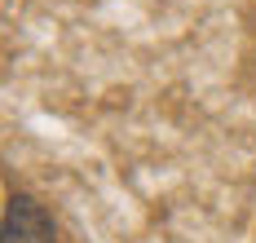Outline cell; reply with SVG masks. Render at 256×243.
I'll return each mask as SVG.
<instances>
[{
  "label": "cell",
  "instance_id": "cell-1",
  "mask_svg": "<svg viewBox=\"0 0 256 243\" xmlns=\"http://www.w3.org/2000/svg\"><path fill=\"white\" fill-rule=\"evenodd\" d=\"M0 243H58L53 212L31 194V190H9V199H4V226H0Z\"/></svg>",
  "mask_w": 256,
  "mask_h": 243
}]
</instances>
